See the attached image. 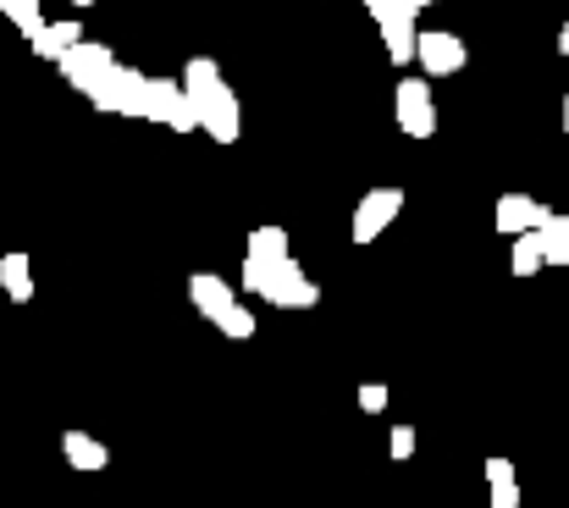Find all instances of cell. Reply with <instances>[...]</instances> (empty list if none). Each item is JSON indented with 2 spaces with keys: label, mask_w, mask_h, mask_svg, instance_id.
I'll list each match as a JSON object with an SVG mask.
<instances>
[{
  "label": "cell",
  "mask_w": 569,
  "mask_h": 508,
  "mask_svg": "<svg viewBox=\"0 0 569 508\" xmlns=\"http://www.w3.org/2000/svg\"><path fill=\"white\" fill-rule=\"evenodd\" d=\"M537 238H542V260L548 266H569V216H548L542 227H537Z\"/></svg>",
  "instance_id": "5bb4252c"
},
{
  "label": "cell",
  "mask_w": 569,
  "mask_h": 508,
  "mask_svg": "<svg viewBox=\"0 0 569 508\" xmlns=\"http://www.w3.org/2000/svg\"><path fill=\"white\" fill-rule=\"evenodd\" d=\"M509 266H515V277H537V271L548 266V260H542V238H537V232H520V238H515Z\"/></svg>",
  "instance_id": "2e32d148"
},
{
  "label": "cell",
  "mask_w": 569,
  "mask_h": 508,
  "mask_svg": "<svg viewBox=\"0 0 569 508\" xmlns=\"http://www.w3.org/2000/svg\"><path fill=\"white\" fill-rule=\"evenodd\" d=\"M72 6H78V11H83V6H94V0H72Z\"/></svg>",
  "instance_id": "484cf974"
},
{
  "label": "cell",
  "mask_w": 569,
  "mask_h": 508,
  "mask_svg": "<svg viewBox=\"0 0 569 508\" xmlns=\"http://www.w3.org/2000/svg\"><path fill=\"white\" fill-rule=\"evenodd\" d=\"M61 454H67V465L83 470V476H100V470L111 465V448H106L100 437H89V431H67V437H61Z\"/></svg>",
  "instance_id": "7c38bea8"
},
{
  "label": "cell",
  "mask_w": 569,
  "mask_h": 508,
  "mask_svg": "<svg viewBox=\"0 0 569 508\" xmlns=\"http://www.w3.org/2000/svg\"><path fill=\"white\" fill-rule=\"evenodd\" d=\"M144 122H167L172 133H199V117H193L189 94L172 78H150L144 83Z\"/></svg>",
  "instance_id": "277c9868"
},
{
  "label": "cell",
  "mask_w": 569,
  "mask_h": 508,
  "mask_svg": "<svg viewBox=\"0 0 569 508\" xmlns=\"http://www.w3.org/2000/svg\"><path fill=\"white\" fill-rule=\"evenodd\" d=\"M398 210H403V188H371V193L355 205V221H349L355 243H377L381 232L398 221Z\"/></svg>",
  "instance_id": "8992f818"
},
{
  "label": "cell",
  "mask_w": 569,
  "mask_h": 508,
  "mask_svg": "<svg viewBox=\"0 0 569 508\" xmlns=\"http://www.w3.org/2000/svg\"><path fill=\"white\" fill-rule=\"evenodd\" d=\"M56 67H61V78H67L78 94H89V89H94V83H100V78L117 67V56H111V44H94V39H83V44H72V50H67Z\"/></svg>",
  "instance_id": "ba28073f"
},
{
  "label": "cell",
  "mask_w": 569,
  "mask_h": 508,
  "mask_svg": "<svg viewBox=\"0 0 569 508\" xmlns=\"http://www.w3.org/2000/svg\"><path fill=\"white\" fill-rule=\"evenodd\" d=\"M189 299H193V310H199L204 321H216V316H227V310L238 305V293H232L216 271H193L189 277Z\"/></svg>",
  "instance_id": "30bf717a"
},
{
  "label": "cell",
  "mask_w": 569,
  "mask_h": 508,
  "mask_svg": "<svg viewBox=\"0 0 569 508\" xmlns=\"http://www.w3.org/2000/svg\"><path fill=\"white\" fill-rule=\"evenodd\" d=\"M487 487H520V470L509 459H487Z\"/></svg>",
  "instance_id": "ffe728a7"
},
{
  "label": "cell",
  "mask_w": 569,
  "mask_h": 508,
  "mask_svg": "<svg viewBox=\"0 0 569 508\" xmlns=\"http://www.w3.org/2000/svg\"><path fill=\"white\" fill-rule=\"evenodd\" d=\"M243 260H260V266H266V260H288V232H282V227H254Z\"/></svg>",
  "instance_id": "9a60e30c"
},
{
  "label": "cell",
  "mask_w": 569,
  "mask_h": 508,
  "mask_svg": "<svg viewBox=\"0 0 569 508\" xmlns=\"http://www.w3.org/2000/svg\"><path fill=\"white\" fill-rule=\"evenodd\" d=\"M144 83H150V72L117 61V67L89 89V106L106 111V117H139V122H144Z\"/></svg>",
  "instance_id": "3957f363"
},
{
  "label": "cell",
  "mask_w": 569,
  "mask_h": 508,
  "mask_svg": "<svg viewBox=\"0 0 569 508\" xmlns=\"http://www.w3.org/2000/svg\"><path fill=\"white\" fill-rule=\"evenodd\" d=\"M426 6H437V0H420V11H426Z\"/></svg>",
  "instance_id": "4316f807"
},
{
  "label": "cell",
  "mask_w": 569,
  "mask_h": 508,
  "mask_svg": "<svg viewBox=\"0 0 569 508\" xmlns=\"http://www.w3.org/2000/svg\"><path fill=\"white\" fill-rule=\"evenodd\" d=\"M28 44H33V56H39V61H61L72 44H83V22H78V17L44 22L39 33H28Z\"/></svg>",
  "instance_id": "8fae6325"
},
{
  "label": "cell",
  "mask_w": 569,
  "mask_h": 508,
  "mask_svg": "<svg viewBox=\"0 0 569 508\" xmlns=\"http://www.w3.org/2000/svg\"><path fill=\"white\" fill-rule=\"evenodd\" d=\"M415 61L431 72V78H453V72H465V61H470V50H465V39L459 33H442V28H420V39H415Z\"/></svg>",
  "instance_id": "52a82bcc"
},
{
  "label": "cell",
  "mask_w": 569,
  "mask_h": 508,
  "mask_svg": "<svg viewBox=\"0 0 569 508\" xmlns=\"http://www.w3.org/2000/svg\"><path fill=\"white\" fill-rule=\"evenodd\" d=\"M565 133H569V94H565Z\"/></svg>",
  "instance_id": "d4e9b609"
},
{
  "label": "cell",
  "mask_w": 569,
  "mask_h": 508,
  "mask_svg": "<svg viewBox=\"0 0 569 508\" xmlns=\"http://www.w3.org/2000/svg\"><path fill=\"white\" fill-rule=\"evenodd\" d=\"M492 508H520V487H492Z\"/></svg>",
  "instance_id": "603a6c76"
},
{
  "label": "cell",
  "mask_w": 569,
  "mask_h": 508,
  "mask_svg": "<svg viewBox=\"0 0 569 508\" xmlns=\"http://www.w3.org/2000/svg\"><path fill=\"white\" fill-rule=\"evenodd\" d=\"M210 327H216L227 342H249V338H254V316H249L243 305H232V310H227V316H216Z\"/></svg>",
  "instance_id": "e0dca14e"
},
{
  "label": "cell",
  "mask_w": 569,
  "mask_h": 508,
  "mask_svg": "<svg viewBox=\"0 0 569 508\" xmlns=\"http://www.w3.org/2000/svg\"><path fill=\"white\" fill-rule=\"evenodd\" d=\"M243 293H254V299H266V305H277V310H316L321 305V288L299 271V260L288 255V260H243Z\"/></svg>",
  "instance_id": "7a4b0ae2"
},
{
  "label": "cell",
  "mask_w": 569,
  "mask_h": 508,
  "mask_svg": "<svg viewBox=\"0 0 569 508\" xmlns=\"http://www.w3.org/2000/svg\"><path fill=\"white\" fill-rule=\"evenodd\" d=\"M366 11L387 22V17H420V0H366Z\"/></svg>",
  "instance_id": "d6986e66"
},
{
  "label": "cell",
  "mask_w": 569,
  "mask_h": 508,
  "mask_svg": "<svg viewBox=\"0 0 569 508\" xmlns=\"http://www.w3.org/2000/svg\"><path fill=\"white\" fill-rule=\"evenodd\" d=\"M387 448H392V459H415V431H409V426H392Z\"/></svg>",
  "instance_id": "44dd1931"
},
{
  "label": "cell",
  "mask_w": 569,
  "mask_h": 508,
  "mask_svg": "<svg viewBox=\"0 0 569 508\" xmlns=\"http://www.w3.org/2000/svg\"><path fill=\"white\" fill-rule=\"evenodd\" d=\"M360 409H366V415H381V409H387V387H381V381H366V387H360Z\"/></svg>",
  "instance_id": "7402d4cb"
},
{
  "label": "cell",
  "mask_w": 569,
  "mask_h": 508,
  "mask_svg": "<svg viewBox=\"0 0 569 508\" xmlns=\"http://www.w3.org/2000/svg\"><path fill=\"white\" fill-rule=\"evenodd\" d=\"M0 17H11V28H22V33H39L44 28L39 0H0Z\"/></svg>",
  "instance_id": "ac0fdd59"
},
{
  "label": "cell",
  "mask_w": 569,
  "mask_h": 508,
  "mask_svg": "<svg viewBox=\"0 0 569 508\" xmlns=\"http://www.w3.org/2000/svg\"><path fill=\"white\" fill-rule=\"evenodd\" d=\"M392 111H398V128L409 139H431L437 133V100H431V83L426 78H403L398 94H392Z\"/></svg>",
  "instance_id": "5b68a950"
},
{
  "label": "cell",
  "mask_w": 569,
  "mask_h": 508,
  "mask_svg": "<svg viewBox=\"0 0 569 508\" xmlns=\"http://www.w3.org/2000/svg\"><path fill=\"white\" fill-rule=\"evenodd\" d=\"M548 216H553V210H548L542 199H531V193H503V199H498V210H492V221H498V232H503V238L537 232Z\"/></svg>",
  "instance_id": "9c48e42d"
},
{
  "label": "cell",
  "mask_w": 569,
  "mask_h": 508,
  "mask_svg": "<svg viewBox=\"0 0 569 508\" xmlns=\"http://www.w3.org/2000/svg\"><path fill=\"white\" fill-rule=\"evenodd\" d=\"M559 56H569V22L559 28Z\"/></svg>",
  "instance_id": "cb8c5ba5"
},
{
  "label": "cell",
  "mask_w": 569,
  "mask_h": 508,
  "mask_svg": "<svg viewBox=\"0 0 569 508\" xmlns=\"http://www.w3.org/2000/svg\"><path fill=\"white\" fill-rule=\"evenodd\" d=\"M178 89L189 94L193 117H199V133H210L216 145H238L243 106H238V94L227 89V78H221V67L210 56H193L189 67H183V78H178Z\"/></svg>",
  "instance_id": "6da1fadb"
},
{
  "label": "cell",
  "mask_w": 569,
  "mask_h": 508,
  "mask_svg": "<svg viewBox=\"0 0 569 508\" xmlns=\"http://www.w3.org/2000/svg\"><path fill=\"white\" fill-rule=\"evenodd\" d=\"M0 288H6L11 305H28V299H33V260H28L22 249H11V255L0 260Z\"/></svg>",
  "instance_id": "4fadbf2b"
}]
</instances>
